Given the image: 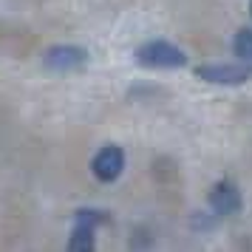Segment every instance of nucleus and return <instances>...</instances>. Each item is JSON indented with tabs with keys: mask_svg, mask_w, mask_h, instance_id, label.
I'll return each mask as SVG.
<instances>
[{
	"mask_svg": "<svg viewBox=\"0 0 252 252\" xmlns=\"http://www.w3.org/2000/svg\"><path fill=\"white\" fill-rule=\"evenodd\" d=\"M136 63L145 68H182L187 57L182 48H176L167 40H153L136 51Z\"/></svg>",
	"mask_w": 252,
	"mask_h": 252,
	"instance_id": "f257e3e1",
	"label": "nucleus"
},
{
	"mask_svg": "<svg viewBox=\"0 0 252 252\" xmlns=\"http://www.w3.org/2000/svg\"><path fill=\"white\" fill-rule=\"evenodd\" d=\"M91 170L99 182H116L122 176V170H125V153H122V148H116V145L102 148L94 156Z\"/></svg>",
	"mask_w": 252,
	"mask_h": 252,
	"instance_id": "f03ea898",
	"label": "nucleus"
},
{
	"mask_svg": "<svg viewBox=\"0 0 252 252\" xmlns=\"http://www.w3.org/2000/svg\"><path fill=\"white\" fill-rule=\"evenodd\" d=\"M46 68L51 71H77L88 63V54L80 46H54L46 54Z\"/></svg>",
	"mask_w": 252,
	"mask_h": 252,
	"instance_id": "7ed1b4c3",
	"label": "nucleus"
},
{
	"mask_svg": "<svg viewBox=\"0 0 252 252\" xmlns=\"http://www.w3.org/2000/svg\"><path fill=\"white\" fill-rule=\"evenodd\" d=\"M195 74L207 82H216V85H241L250 80L247 65H198Z\"/></svg>",
	"mask_w": 252,
	"mask_h": 252,
	"instance_id": "20e7f679",
	"label": "nucleus"
},
{
	"mask_svg": "<svg viewBox=\"0 0 252 252\" xmlns=\"http://www.w3.org/2000/svg\"><path fill=\"white\" fill-rule=\"evenodd\" d=\"M210 207L216 210L218 216H232V213H238L241 210V193L235 184L229 182H221L213 187V193H210Z\"/></svg>",
	"mask_w": 252,
	"mask_h": 252,
	"instance_id": "39448f33",
	"label": "nucleus"
},
{
	"mask_svg": "<svg viewBox=\"0 0 252 252\" xmlns=\"http://www.w3.org/2000/svg\"><path fill=\"white\" fill-rule=\"evenodd\" d=\"M68 252H96V241H94V227L88 224H77L68 238Z\"/></svg>",
	"mask_w": 252,
	"mask_h": 252,
	"instance_id": "423d86ee",
	"label": "nucleus"
},
{
	"mask_svg": "<svg viewBox=\"0 0 252 252\" xmlns=\"http://www.w3.org/2000/svg\"><path fill=\"white\" fill-rule=\"evenodd\" d=\"M235 54H238L241 60H247V63H252V29H241L238 34H235Z\"/></svg>",
	"mask_w": 252,
	"mask_h": 252,
	"instance_id": "0eeeda50",
	"label": "nucleus"
}]
</instances>
